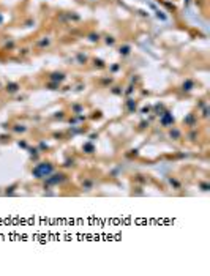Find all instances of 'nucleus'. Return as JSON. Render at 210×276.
I'll list each match as a JSON object with an SVG mask.
<instances>
[{
	"label": "nucleus",
	"mask_w": 210,
	"mask_h": 276,
	"mask_svg": "<svg viewBox=\"0 0 210 276\" xmlns=\"http://www.w3.org/2000/svg\"><path fill=\"white\" fill-rule=\"evenodd\" d=\"M54 170H55V167H54L52 163L41 161V163H38V164L32 169V177L37 178V180H44V178L51 175Z\"/></svg>",
	"instance_id": "f257e3e1"
},
{
	"label": "nucleus",
	"mask_w": 210,
	"mask_h": 276,
	"mask_svg": "<svg viewBox=\"0 0 210 276\" xmlns=\"http://www.w3.org/2000/svg\"><path fill=\"white\" fill-rule=\"evenodd\" d=\"M63 182H66V175L63 174V172H55L54 170L51 175L44 178V189L51 188V186H59Z\"/></svg>",
	"instance_id": "f03ea898"
},
{
	"label": "nucleus",
	"mask_w": 210,
	"mask_h": 276,
	"mask_svg": "<svg viewBox=\"0 0 210 276\" xmlns=\"http://www.w3.org/2000/svg\"><path fill=\"white\" fill-rule=\"evenodd\" d=\"M174 122H176V117L171 110H164V112L160 115V125L163 128H171L174 126Z\"/></svg>",
	"instance_id": "7ed1b4c3"
},
{
	"label": "nucleus",
	"mask_w": 210,
	"mask_h": 276,
	"mask_svg": "<svg viewBox=\"0 0 210 276\" xmlns=\"http://www.w3.org/2000/svg\"><path fill=\"white\" fill-rule=\"evenodd\" d=\"M183 123L186 126H190L191 129L196 126V123H198V117H196V114H188L185 119H183Z\"/></svg>",
	"instance_id": "20e7f679"
},
{
	"label": "nucleus",
	"mask_w": 210,
	"mask_h": 276,
	"mask_svg": "<svg viewBox=\"0 0 210 276\" xmlns=\"http://www.w3.org/2000/svg\"><path fill=\"white\" fill-rule=\"evenodd\" d=\"M167 136H169V139H172V141H180L182 139V131L179 128H176V126H171Z\"/></svg>",
	"instance_id": "39448f33"
},
{
	"label": "nucleus",
	"mask_w": 210,
	"mask_h": 276,
	"mask_svg": "<svg viewBox=\"0 0 210 276\" xmlns=\"http://www.w3.org/2000/svg\"><path fill=\"white\" fill-rule=\"evenodd\" d=\"M95 150H96V148H95V145H93L92 141H89V142H86V144L82 145V151H84V153H87V155L95 153Z\"/></svg>",
	"instance_id": "423d86ee"
},
{
	"label": "nucleus",
	"mask_w": 210,
	"mask_h": 276,
	"mask_svg": "<svg viewBox=\"0 0 210 276\" xmlns=\"http://www.w3.org/2000/svg\"><path fill=\"white\" fill-rule=\"evenodd\" d=\"M93 186H95V182L92 180V178H86V180L82 182L81 188H82L84 191H90V189H93Z\"/></svg>",
	"instance_id": "0eeeda50"
},
{
	"label": "nucleus",
	"mask_w": 210,
	"mask_h": 276,
	"mask_svg": "<svg viewBox=\"0 0 210 276\" xmlns=\"http://www.w3.org/2000/svg\"><path fill=\"white\" fill-rule=\"evenodd\" d=\"M167 182H169V185L172 186L174 189H180V188H182V183L177 180L176 177H167Z\"/></svg>",
	"instance_id": "6e6552de"
},
{
	"label": "nucleus",
	"mask_w": 210,
	"mask_h": 276,
	"mask_svg": "<svg viewBox=\"0 0 210 276\" xmlns=\"http://www.w3.org/2000/svg\"><path fill=\"white\" fill-rule=\"evenodd\" d=\"M136 107H137V103H136L134 100H128V101H127V109H128L130 114H134Z\"/></svg>",
	"instance_id": "1a4fd4ad"
},
{
	"label": "nucleus",
	"mask_w": 210,
	"mask_h": 276,
	"mask_svg": "<svg viewBox=\"0 0 210 276\" xmlns=\"http://www.w3.org/2000/svg\"><path fill=\"white\" fill-rule=\"evenodd\" d=\"M164 110H166V107H164L163 104H160V103H158V104H155V106H153V114H155V115H158V117L161 115V114L164 112Z\"/></svg>",
	"instance_id": "9d476101"
},
{
	"label": "nucleus",
	"mask_w": 210,
	"mask_h": 276,
	"mask_svg": "<svg viewBox=\"0 0 210 276\" xmlns=\"http://www.w3.org/2000/svg\"><path fill=\"white\" fill-rule=\"evenodd\" d=\"M13 131H15V133H18V134H24L25 131H27V126H25V125H19V123H18V125L13 126Z\"/></svg>",
	"instance_id": "9b49d317"
},
{
	"label": "nucleus",
	"mask_w": 210,
	"mask_h": 276,
	"mask_svg": "<svg viewBox=\"0 0 210 276\" xmlns=\"http://www.w3.org/2000/svg\"><path fill=\"white\" fill-rule=\"evenodd\" d=\"M186 137H188V141H191V142H194V141H196V139H198V137H199V134H198V131H196V129L193 128V129L190 131V133H188V134H186Z\"/></svg>",
	"instance_id": "f8f14e48"
},
{
	"label": "nucleus",
	"mask_w": 210,
	"mask_h": 276,
	"mask_svg": "<svg viewBox=\"0 0 210 276\" xmlns=\"http://www.w3.org/2000/svg\"><path fill=\"white\" fill-rule=\"evenodd\" d=\"M29 153H30V158L33 161H38V155H40L38 148H29Z\"/></svg>",
	"instance_id": "ddd939ff"
},
{
	"label": "nucleus",
	"mask_w": 210,
	"mask_h": 276,
	"mask_svg": "<svg viewBox=\"0 0 210 276\" xmlns=\"http://www.w3.org/2000/svg\"><path fill=\"white\" fill-rule=\"evenodd\" d=\"M18 90H19L18 84H8V85H6V92H8V93H16Z\"/></svg>",
	"instance_id": "4468645a"
},
{
	"label": "nucleus",
	"mask_w": 210,
	"mask_h": 276,
	"mask_svg": "<svg viewBox=\"0 0 210 276\" xmlns=\"http://www.w3.org/2000/svg\"><path fill=\"white\" fill-rule=\"evenodd\" d=\"M71 110H73V114H74V115H78V114H82V110H84V106H82V104H74V106L71 107Z\"/></svg>",
	"instance_id": "2eb2a0df"
},
{
	"label": "nucleus",
	"mask_w": 210,
	"mask_h": 276,
	"mask_svg": "<svg viewBox=\"0 0 210 276\" xmlns=\"http://www.w3.org/2000/svg\"><path fill=\"white\" fill-rule=\"evenodd\" d=\"M199 189L204 191V192L210 191V183L208 182H199Z\"/></svg>",
	"instance_id": "dca6fc26"
},
{
	"label": "nucleus",
	"mask_w": 210,
	"mask_h": 276,
	"mask_svg": "<svg viewBox=\"0 0 210 276\" xmlns=\"http://www.w3.org/2000/svg\"><path fill=\"white\" fill-rule=\"evenodd\" d=\"M149 125H150V122H149V120H142L141 123H139V126H137V128L142 131V129H145V128H149Z\"/></svg>",
	"instance_id": "f3484780"
},
{
	"label": "nucleus",
	"mask_w": 210,
	"mask_h": 276,
	"mask_svg": "<svg viewBox=\"0 0 210 276\" xmlns=\"http://www.w3.org/2000/svg\"><path fill=\"white\" fill-rule=\"evenodd\" d=\"M51 79H52V81H63V79H65V76L62 74V73H59V74L55 73V74H52V78H51Z\"/></svg>",
	"instance_id": "a211bd4d"
},
{
	"label": "nucleus",
	"mask_w": 210,
	"mask_h": 276,
	"mask_svg": "<svg viewBox=\"0 0 210 276\" xmlns=\"http://www.w3.org/2000/svg\"><path fill=\"white\" fill-rule=\"evenodd\" d=\"M191 88H193V82H191V81H186L185 84H183V90H185V92H190Z\"/></svg>",
	"instance_id": "6ab92c4d"
},
{
	"label": "nucleus",
	"mask_w": 210,
	"mask_h": 276,
	"mask_svg": "<svg viewBox=\"0 0 210 276\" xmlns=\"http://www.w3.org/2000/svg\"><path fill=\"white\" fill-rule=\"evenodd\" d=\"M74 163H76V161L73 160V158H68V160L65 161V164H63V166H65V167H73Z\"/></svg>",
	"instance_id": "aec40b11"
},
{
	"label": "nucleus",
	"mask_w": 210,
	"mask_h": 276,
	"mask_svg": "<svg viewBox=\"0 0 210 276\" xmlns=\"http://www.w3.org/2000/svg\"><path fill=\"white\" fill-rule=\"evenodd\" d=\"M38 150H40V151H44V150H47V144L41 141V142L38 144Z\"/></svg>",
	"instance_id": "412c9836"
},
{
	"label": "nucleus",
	"mask_w": 210,
	"mask_h": 276,
	"mask_svg": "<svg viewBox=\"0 0 210 276\" xmlns=\"http://www.w3.org/2000/svg\"><path fill=\"white\" fill-rule=\"evenodd\" d=\"M18 188V185H13L10 188H6V194H15V189Z\"/></svg>",
	"instance_id": "4be33fe9"
},
{
	"label": "nucleus",
	"mask_w": 210,
	"mask_h": 276,
	"mask_svg": "<svg viewBox=\"0 0 210 276\" xmlns=\"http://www.w3.org/2000/svg\"><path fill=\"white\" fill-rule=\"evenodd\" d=\"M208 112H210V109L207 106H204V110H202V119H208Z\"/></svg>",
	"instance_id": "5701e85b"
},
{
	"label": "nucleus",
	"mask_w": 210,
	"mask_h": 276,
	"mask_svg": "<svg viewBox=\"0 0 210 276\" xmlns=\"http://www.w3.org/2000/svg\"><path fill=\"white\" fill-rule=\"evenodd\" d=\"M54 119H57V120H63V119H65V114H63V112H57V114L54 115Z\"/></svg>",
	"instance_id": "b1692460"
},
{
	"label": "nucleus",
	"mask_w": 210,
	"mask_h": 276,
	"mask_svg": "<svg viewBox=\"0 0 210 276\" xmlns=\"http://www.w3.org/2000/svg\"><path fill=\"white\" fill-rule=\"evenodd\" d=\"M149 112H150V106H145V107H142V109H141V114H144V115H145V114H149Z\"/></svg>",
	"instance_id": "393cba45"
},
{
	"label": "nucleus",
	"mask_w": 210,
	"mask_h": 276,
	"mask_svg": "<svg viewBox=\"0 0 210 276\" xmlns=\"http://www.w3.org/2000/svg\"><path fill=\"white\" fill-rule=\"evenodd\" d=\"M18 145H19L21 148H27V142H25V141H19Z\"/></svg>",
	"instance_id": "a878e982"
},
{
	"label": "nucleus",
	"mask_w": 210,
	"mask_h": 276,
	"mask_svg": "<svg viewBox=\"0 0 210 276\" xmlns=\"http://www.w3.org/2000/svg\"><path fill=\"white\" fill-rule=\"evenodd\" d=\"M78 117H74V119H69V125H78Z\"/></svg>",
	"instance_id": "bb28decb"
},
{
	"label": "nucleus",
	"mask_w": 210,
	"mask_h": 276,
	"mask_svg": "<svg viewBox=\"0 0 210 276\" xmlns=\"http://www.w3.org/2000/svg\"><path fill=\"white\" fill-rule=\"evenodd\" d=\"M130 151H131V153H128V156H133V155L137 156V155H139V151H137V150H130Z\"/></svg>",
	"instance_id": "cd10ccee"
},
{
	"label": "nucleus",
	"mask_w": 210,
	"mask_h": 276,
	"mask_svg": "<svg viewBox=\"0 0 210 276\" xmlns=\"http://www.w3.org/2000/svg\"><path fill=\"white\" fill-rule=\"evenodd\" d=\"M95 139H98V134H90V141H95Z\"/></svg>",
	"instance_id": "c85d7f7f"
}]
</instances>
